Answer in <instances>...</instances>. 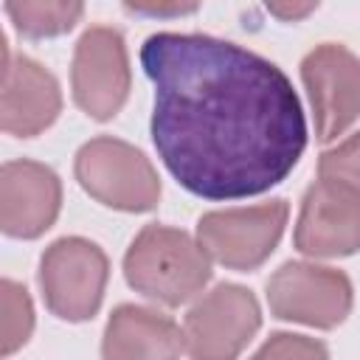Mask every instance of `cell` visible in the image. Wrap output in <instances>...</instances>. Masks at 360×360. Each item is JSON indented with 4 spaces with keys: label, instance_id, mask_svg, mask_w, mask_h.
I'll list each match as a JSON object with an SVG mask.
<instances>
[{
    "label": "cell",
    "instance_id": "cell-1",
    "mask_svg": "<svg viewBox=\"0 0 360 360\" xmlns=\"http://www.w3.org/2000/svg\"><path fill=\"white\" fill-rule=\"evenodd\" d=\"M141 68L155 84V149L186 191L256 197L295 169L307 121L270 59L208 34L160 31L141 45Z\"/></svg>",
    "mask_w": 360,
    "mask_h": 360
},
{
    "label": "cell",
    "instance_id": "cell-2",
    "mask_svg": "<svg viewBox=\"0 0 360 360\" xmlns=\"http://www.w3.org/2000/svg\"><path fill=\"white\" fill-rule=\"evenodd\" d=\"M124 276L141 295L180 307L208 284L211 256L186 231L146 225L124 256Z\"/></svg>",
    "mask_w": 360,
    "mask_h": 360
},
{
    "label": "cell",
    "instance_id": "cell-3",
    "mask_svg": "<svg viewBox=\"0 0 360 360\" xmlns=\"http://www.w3.org/2000/svg\"><path fill=\"white\" fill-rule=\"evenodd\" d=\"M76 180L93 200L118 211H152L160 200V180L143 152L107 135L76 152Z\"/></svg>",
    "mask_w": 360,
    "mask_h": 360
},
{
    "label": "cell",
    "instance_id": "cell-4",
    "mask_svg": "<svg viewBox=\"0 0 360 360\" xmlns=\"http://www.w3.org/2000/svg\"><path fill=\"white\" fill-rule=\"evenodd\" d=\"M110 264L96 242L56 239L39 262V287L48 309L62 321H87L98 312Z\"/></svg>",
    "mask_w": 360,
    "mask_h": 360
},
{
    "label": "cell",
    "instance_id": "cell-5",
    "mask_svg": "<svg viewBox=\"0 0 360 360\" xmlns=\"http://www.w3.org/2000/svg\"><path fill=\"white\" fill-rule=\"evenodd\" d=\"M287 202L270 200L250 208L211 211L197 222V239L208 256L231 270H256L278 245L287 225Z\"/></svg>",
    "mask_w": 360,
    "mask_h": 360
},
{
    "label": "cell",
    "instance_id": "cell-6",
    "mask_svg": "<svg viewBox=\"0 0 360 360\" xmlns=\"http://www.w3.org/2000/svg\"><path fill=\"white\" fill-rule=\"evenodd\" d=\"M267 304L281 321L332 329L352 309V281L332 267L287 262L267 281Z\"/></svg>",
    "mask_w": 360,
    "mask_h": 360
},
{
    "label": "cell",
    "instance_id": "cell-7",
    "mask_svg": "<svg viewBox=\"0 0 360 360\" xmlns=\"http://www.w3.org/2000/svg\"><path fill=\"white\" fill-rule=\"evenodd\" d=\"M301 79L309 93L315 135L329 143L360 115V59L338 42H323L304 56Z\"/></svg>",
    "mask_w": 360,
    "mask_h": 360
},
{
    "label": "cell",
    "instance_id": "cell-8",
    "mask_svg": "<svg viewBox=\"0 0 360 360\" xmlns=\"http://www.w3.org/2000/svg\"><path fill=\"white\" fill-rule=\"evenodd\" d=\"M73 101L96 121H110L129 93V62L115 28L93 25L82 34L70 68Z\"/></svg>",
    "mask_w": 360,
    "mask_h": 360
},
{
    "label": "cell",
    "instance_id": "cell-9",
    "mask_svg": "<svg viewBox=\"0 0 360 360\" xmlns=\"http://www.w3.org/2000/svg\"><path fill=\"white\" fill-rule=\"evenodd\" d=\"M262 323L259 304L239 284H219L197 301L183 323L191 357H236Z\"/></svg>",
    "mask_w": 360,
    "mask_h": 360
},
{
    "label": "cell",
    "instance_id": "cell-10",
    "mask_svg": "<svg viewBox=\"0 0 360 360\" xmlns=\"http://www.w3.org/2000/svg\"><path fill=\"white\" fill-rule=\"evenodd\" d=\"M292 239L301 253L321 259L360 250V191L318 177L304 194Z\"/></svg>",
    "mask_w": 360,
    "mask_h": 360
},
{
    "label": "cell",
    "instance_id": "cell-11",
    "mask_svg": "<svg viewBox=\"0 0 360 360\" xmlns=\"http://www.w3.org/2000/svg\"><path fill=\"white\" fill-rule=\"evenodd\" d=\"M62 205V186L53 169L37 160H8L0 172V225L14 239L45 233Z\"/></svg>",
    "mask_w": 360,
    "mask_h": 360
},
{
    "label": "cell",
    "instance_id": "cell-12",
    "mask_svg": "<svg viewBox=\"0 0 360 360\" xmlns=\"http://www.w3.org/2000/svg\"><path fill=\"white\" fill-rule=\"evenodd\" d=\"M62 110L59 82L34 59L14 56L6 48L3 79V132L34 138L48 129Z\"/></svg>",
    "mask_w": 360,
    "mask_h": 360
},
{
    "label": "cell",
    "instance_id": "cell-13",
    "mask_svg": "<svg viewBox=\"0 0 360 360\" xmlns=\"http://www.w3.org/2000/svg\"><path fill=\"white\" fill-rule=\"evenodd\" d=\"M104 357H177L186 352V332L166 315L121 304L104 332Z\"/></svg>",
    "mask_w": 360,
    "mask_h": 360
},
{
    "label": "cell",
    "instance_id": "cell-14",
    "mask_svg": "<svg viewBox=\"0 0 360 360\" xmlns=\"http://www.w3.org/2000/svg\"><path fill=\"white\" fill-rule=\"evenodd\" d=\"M84 11V0H6V14L28 39L68 34Z\"/></svg>",
    "mask_w": 360,
    "mask_h": 360
},
{
    "label": "cell",
    "instance_id": "cell-15",
    "mask_svg": "<svg viewBox=\"0 0 360 360\" xmlns=\"http://www.w3.org/2000/svg\"><path fill=\"white\" fill-rule=\"evenodd\" d=\"M0 354L6 357L28 340L34 329V307L25 287H20L11 278L0 284Z\"/></svg>",
    "mask_w": 360,
    "mask_h": 360
},
{
    "label": "cell",
    "instance_id": "cell-16",
    "mask_svg": "<svg viewBox=\"0 0 360 360\" xmlns=\"http://www.w3.org/2000/svg\"><path fill=\"white\" fill-rule=\"evenodd\" d=\"M318 177L360 191V129L321 155Z\"/></svg>",
    "mask_w": 360,
    "mask_h": 360
},
{
    "label": "cell",
    "instance_id": "cell-17",
    "mask_svg": "<svg viewBox=\"0 0 360 360\" xmlns=\"http://www.w3.org/2000/svg\"><path fill=\"white\" fill-rule=\"evenodd\" d=\"M259 357H326V346L315 343L304 335H287V332H276L259 352Z\"/></svg>",
    "mask_w": 360,
    "mask_h": 360
},
{
    "label": "cell",
    "instance_id": "cell-18",
    "mask_svg": "<svg viewBox=\"0 0 360 360\" xmlns=\"http://www.w3.org/2000/svg\"><path fill=\"white\" fill-rule=\"evenodd\" d=\"M202 0H124V6L143 17H186L200 8Z\"/></svg>",
    "mask_w": 360,
    "mask_h": 360
},
{
    "label": "cell",
    "instance_id": "cell-19",
    "mask_svg": "<svg viewBox=\"0 0 360 360\" xmlns=\"http://www.w3.org/2000/svg\"><path fill=\"white\" fill-rule=\"evenodd\" d=\"M267 6V11L284 22H298L304 17H309L321 0H262Z\"/></svg>",
    "mask_w": 360,
    "mask_h": 360
}]
</instances>
